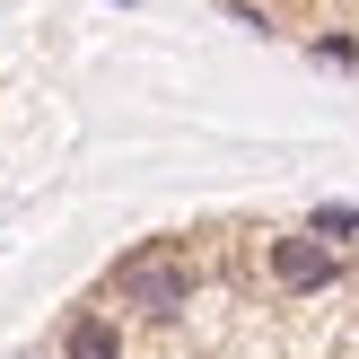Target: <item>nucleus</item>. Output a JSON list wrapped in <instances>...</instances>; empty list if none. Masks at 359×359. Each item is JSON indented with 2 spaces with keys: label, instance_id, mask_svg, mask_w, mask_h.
Wrapping results in <instances>:
<instances>
[{
  "label": "nucleus",
  "instance_id": "obj_5",
  "mask_svg": "<svg viewBox=\"0 0 359 359\" xmlns=\"http://www.w3.org/2000/svg\"><path fill=\"white\" fill-rule=\"evenodd\" d=\"M316 62H333V70H351V62H359V44H351V35H325V44H316Z\"/></svg>",
  "mask_w": 359,
  "mask_h": 359
},
{
  "label": "nucleus",
  "instance_id": "obj_1",
  "mask_svg": "<svg viewBox=\"0 0 359 359\" xmlns=\"http://www.w3.org/2000/svg\"><path fill=\"white\" fill-rule=\"evenodd\" d=\"M105 298L167 325V316L193 307V255H184V245H167V237L132 245V255H114V272H105Z\"/></svg>",
  "mask_w": 359,
  "mask_h": 359
},
{
  "label": "nucleus",
  "instance_id": "obj_4",
  "mask_svg": "<svg viewBox=\"0 0 359 359\" xmlns=\"http://www.w3.org/2000/svg\"><path fill=\"white\" fill-rule=\"evenodd\" d=\"M307 237H316V245H351V237H359V202H325V210L307 219Z\"/></svg>",
  "mask_w": 359,
  "mask_h": 359
},
{
  "label": "nucleus",
  "instance_id": "obj_2",
  "mask_svg": "<svg viewBox=\"0 0 359 359\" xmlns=\"http://www.w3.org/2000/svg\"><path fill=\"white\" fill-rule=\"evenodd\" d=\"M272 280L290 298H316V290H333V280H342V255H333V245H316L307 228H298V237H272Z\"/></svg>",
  "mask_w": 359,
  "mask_h": 359
},
{
  "label": "nucleus",
  "instance_id": "obj_6",
  "mask_svg": "<svg viewBox=\"0 0 359 359\" xmlns=\"http://www.w3.org/2000/svg\"><path fill=\"white\" fill-rule=\"evenodd\" d=\"M123 9H132V0H123Z\"/></svg>",
  "mask_w": 359,
  "mask_h": 359
},
{
  "label": "nucleus",
  "instance_id": "obj_3",
  "mask_svg": "<svg viewBox=\"0 0 359 359\" xmlns=\"http://www.w3.org/2000/svg\"><path fill=\"white\" fill-rule=\"evenodd\" d=\"M62 359H123V333L105 316H70L62 325Z\"/></svg>",
  "mask_w": 359,
  "mask_h": 359
}]
</instances>
